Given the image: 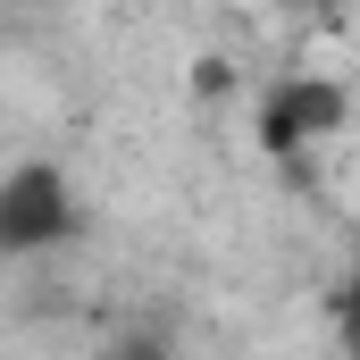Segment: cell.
I'll use <instances>...</instances> for the list:
<instances>
[{"label": "cell", "mask_w": 360, "mask_h": 360, "mask_svg": "<svg viewBox=\"0 0 360 360\" xmlns=\"http://www.w3.org/2000/svg\"><path fill=\"white\" fill-rule=\"evenodd\" d=\"M352 92L335 76H285L276 92H260V151L269 160H310V143L344 134Z\"/></svg>", "instance_id": "obj_2"}, {"label": "cell", "mask_w": 360, "mask_h": 360, "mask_svg": "<svg viewBox=\"0 0 360 360\" xmlns=\"http://www.w3.org/2000/svg\"><path fill=\"white\" fill-rule=\"evenodd\" d=\"M84 235V201L59 160H17L0 168V260H51Z\"/></svg>", "instance_id": "obj_1"}]
</instances>
